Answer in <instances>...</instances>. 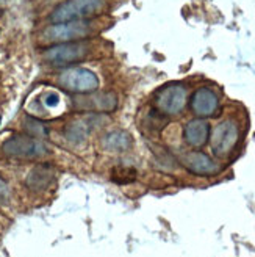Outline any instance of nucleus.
Returning <instances> with one entry per match:
<instances>
[{"label": "nucleus", "instance_id": "nucleus-1", "mask_svg": "<svg viewBox=\"0 0 255 257\" xmlns=\"http://www.w3.org/2000/svg\"><path fill=\"white\" fill-rule=\"evenodd\" d=\"M241 140V125L235 118H225L210 131V149L214 157L225 159L236 149Z\"/></svg>", "mask_w": 255, "mask_h": 257}, {"label": "nucleus", "instance_id": "nucleus-2", "mask_svg": "<svg viewBox=\"0 0 255 257\" xmlns=\"http://www.w3.org/2000/svg\"><path fill=\"white\" fill-rule=\"evenodd\" d=\"M94 54V47L89 41H72L55 44L44 52V61L50 66L65 68L69 64L82 61Z\"/></svg>", "mask_w": 255, "mask_h": 257}, {"label": "nucleus", "instance_id": "nucleus-3", "mask_svg": "<svg viewBox=\"0 0 255 257\" xmlns=\"http://www.w3.org/2000/svg\"><path fill=\"white\" fill-rule=\"evenodd\" d=\"M94 32V24L89 21H71V22H60L47 27L41 33L43 43L49 44H63L80 41L83 38L89 36Z\"/></svg>", "mask_w": 255, "mask_h": 257}, {"label": "nucleus", "instance_id": "nucleus-4", "mask_svg": "<svg viewBox=\"0 0 255 257\" xmlns=\"http://www.w3.org/2000/svg\"><path fill=\"white\" fill-rule=\"evenodd\" d=\"M105 0H68L61 4L50 16L54 24L71 22V21H86L104 10Z\"/></svg>", "mask_w": 255, "mask_h": 257}, {"label": "nucleus", "instance_id": "nucleus-5", "mask_svg": "<svg viewBox=\"0 0 255 257\" xmlns=\"http://www.w3.org/2000/svg\"><path fill=\"white\" fill-rule=\"evenodd\" d=\"M5 156L15 159H40L49 154V148L32 135H13L2 145Z\"/></svg>", "mask_w": 255, "mask_h": 257}, {"label": "nucleus", "instance_id": "nucleus-6", "mask_svg": "<svg viewBox=\"0 0 255 257\" xmlns=\"http://www.w3.org/2000/svg\"><path fill=\"white\" fill-rule=\"evenodd\" d=\"M188 100V89L185 85L172 83L161 88L155 96V108L161 116H177L180 114Z\"/></svg>", "mask_w": 255, "mask_h": 257}, {"label": "nucleus", "instance_id": "nucleus-7", "mask_svg": "<svg viewBox=\"0 0 255 257\" xmlns=\"http://www.w3.org/2000/svg\"><path fill=\"white\" fill-rule=\"evenodd\" d=\"M58 85L71 93L79 94H89L94 93L99 86L97 75L85 68H72L63 71L58 75Z\"/></svg>", "mask_w": 255, "mask_h": 257}, {"label": "nucleus", "instance_id": "nucleus-8", "mask_svg": "<svg viewBox=\"0 0 255 257\" xmlns=\"http://www.w3.org/2000/svg\"><path fill=\"white\" fill-rule=\"evenodd\" d=\"M189 107H191V111H193L197 118H203V119L211 118L221 108L219 96L214 89L208 86L197 88L193 93V96H191Z\"/></svg>", "mask_w": 255, "mask_h": 257}, {"label": "nucleus", "instance_id": "nucleus-9", "mask_svg": "<svg viewBox=\"0 0 255 257\" xmlns=\"http://www.w3.org/2000/svg\"><path fill=\"white\" fill-rule=\"evenodd\" d=\"M210 122L203 118H194L185 124L183 127V140L185 143L193 148L199 149L202 146L207 145V141L210 138Z\"/></svg>", "mask_w": 255, "mask_h": 257}, {"label": "nucleus", "instance_id": "nucleus-10", "mask_svg": "<svg viewBox=\"0 0 255 257\" xmlns=\"http://www.w3.org/2000/svg\"><path fill=\"white\" fill-rule=\"evenodd\" d=\"M183 165L188 171H191L196 176H213L219 171V165L216 163L207 154L193 151L185 154Z\"/></svg>", "mask_w": 255, "mask_h": 257}, {"label": "nucleus", "instance_id": "nucleus-11", "mask_svg": "<svg viewBox=\"0 0 255 257\" xmlns=\"http://www.w3.org/2000/svg\"><path fill=\"white\" fill-rule=\"evenodd\" d=\"M55 179V173L54 170L47 165H40L35 166V168L29 173L27 179H25V184L32 191H46L50 185H52Z\"/></svg>", "mask_w": 255, "mask_h": 257}, {"label": "nucleus", "instance_id": "nucleus-12", "mask_svg": "<svg viewBox=\"0 0 255 257\" xmlns=\"http://www.w3.org/2000/svg\"><path fill=\"white\" fill-rule=\"evenodd\" d=\"M80 102V108L91 111H113L118 107V97L114 93H89V96L83 97Z\"/></svg>", "mask_w": 255, "mask_h": 257}, {"label": "nucleus", "instance_id": "nucleus-13", "mask_svg": "<svg viewBox=\"0 0 255 257\" xmlns=\"http://www.w3.org/2000/svg\"><path fill=\"white\" fill-rule=\"evenodd\" d=\"M133 145V138L127 131H111L102 138V146L108 152H125Z\"/></svg>", "mask_w": 255, "mask_h": 257}, {"label": "nucleus", "instance_id": "nucleus-14", "mask_svg": "<svg viewBox=\"0 0 255 257\" xmlns=\"http://www.w3.org/2000/svg\"><path fill=\"white\" fill-rule=\"evenodd\" d=\"M89 134V125L79 119V121H72L68 127H66V131H65V137L66 140L69 141V143L72 145H80L83 143V141L86 140Z\"/></svg>", "mask_w": 255, "mask_h": 257}, {"label": "nucleus", "instance_id": "nucleus-15", "mask_svg": "<svg viewBox=\"0 0 255 257\" xmlns=\"http://www.w3.org/2000/svg\"><path fill=\"white\" fill-rule=\"evenodd\" d=\"M110 177L113 182L125 185V184H132L136 179V170L133 166L129 165H116L110 173Z\"/></svg>", "mask_w": 255, "mask_h": 257}, {"label": "nucleus", "instance_id": "nucleus-16", "mask_svg": "<svg viewBox=\"0 0 255 257\" xmlns=\"http://www.w3.org/2000/svg\"><path fill=\"white\" fill-rule=\"evenodd\" d=\"M41 104L47 111H54L61 105V96L57 91H47L41 96Z\"/></svg>", "mask_w": 255, "mask_h": 257}, {"label": "nucleus", "instance_id": "nucleus-17", "mask_svg": "<svg viewBox=\"0 0 255 257\" xmlns=\"http://www.w3.org/2000/svg\"><path fill=\"white\" fill-rule=\"evenodd\" d=\"M27 131L30 132V135L33 137V135H46L47 134V131H46V128H44V125L41 124V122H38V121H35V119H29L27 121Z\"/></svg>", "mask_w": 255, "mask_h": 257}, {"label": "nucleus", "instance_id": "nucleus-18", "mask_svg": "<svg viewBox=\"0 0 255 257\" xmlns=\"http://www.w3.org/2000/svg\"><path fill=\"white\" fill-rule=\"evenodd\" d=\"M10 202V188L7 182L0 177V205H7Z\"/></svg>", "mask_w": 255, "mask_h": 257}, {"label": "nucleus", "instance_id": "nucleus-19", "mask_svg": "<svg viewBox=\"0 0 255 257\" xmlns=\"http://www.w3.org/2000/svg\"><path fill=\"white\" fill-rule=\"evenodd\" d=\"M0 122H2V118H0Z\"/></svg>", "mask_w": 255, "mask_h": 257}]
</instances>
